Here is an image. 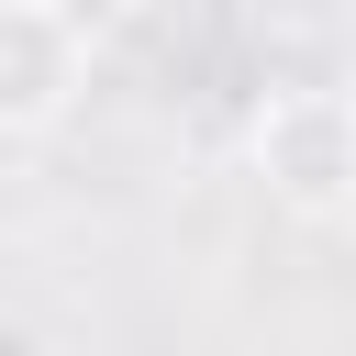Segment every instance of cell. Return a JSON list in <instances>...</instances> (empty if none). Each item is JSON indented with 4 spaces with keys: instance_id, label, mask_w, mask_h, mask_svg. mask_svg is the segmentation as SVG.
I'll list each match as a JSON object with an SVG mask.
<instances>
[{
    "instance_id": "6da1fadb",
    "label": "cell",
    "mask_w": 356,
    "mask_h": 356,
    "mask_svg": "<svg viewBox=\"0 0 356 356\" xmlns=\"http://www.w3.org/2000/svg\"><path fill=\"white\" fill-rule=\"evenodd\" d=\"M245 167L300 222L356 211V100L345 89H267L256 122H245Z\"/></svg>"
},
{
    "instance_id": "7a4b0ae2",
    "label": "cell",
    "mask_w": 356,
    "mask_h": 356,
    "mask_svg": "<svg viewBox=\"0 0 356 356\" xmlns=\"http://www.w3.org/2000/svg\"><path fill=\"white\" fill-rule=\"evenodd\" d=\"M89 89V33L67 0H0V134L44 145Z\"/></svg>"
}]
</instances>
